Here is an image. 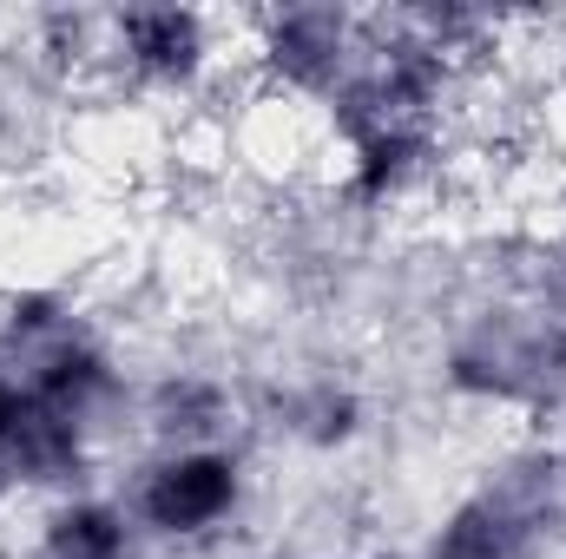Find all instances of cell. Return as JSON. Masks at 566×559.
Returning a JSON list of instances; mask_svg holds the SVG:
<instances>
[{
    "label": "cell",
    "instance_id": "cell-1",
    "mask_svg": "<svg viewBox=\"0 0 566 559\" xmlns=\"http://www.w3.org/2000/svg\"><path fill=\"white\" fill-rule=\"evenodd\" d=\"M434 389L474 415H566V303L521 289L507 303H481L434 349Z\"/></svg>",
    "mask_w": 566,
    "mask_h": 559
},
{
    "label": "cell",
    "instance_id": "cell-2",
    "mask_svg": "<svg viewBox=\"0 0 566 559\" xmlns=\"http://www.w3.org/2000/svg\"><path fill=\"white\" fill-rule=\"evenodd\" d=\"M238 27L198 7H119L99 13V80L139 106H191L224 86Z\"/></svg>",
    "mask_w": 566,
    "mask_h": 559
},
{
    "label": "cell",
    "instance_id": "cell-3",
    "mask_svg": "<svg viewBox=\"0 0 566 559\" xmlns=\"http://www.w3.org/2000/svg\"><path fill=\"white\" fill-rule=\"evenodd\" d=\"M566 520V447L534 441L507 454L481 487L454 494L416 559H541Z\"/></svg>",
    "mask_w": 566,
    "mask_h": 559
},
{
    "label": "cell",
    "instance_id": "cell-4",
    "mask_svg": "<svg viewBox=\"0 0 566 559\" xmlns=\"http://www.w3.org/2000/svg\"><path fill=\"white\" fill-rule=\"evenodd\" d=\"M258 500L251 454L238 441H205V447H151L126 487V507L139 520L145 547H178L205 553L244 527Z\"/></svg>",
    "mask_w": 566,
    "mask_h": 559
},
{
    "label": "cell",
    "instance_id": "cell-5",
    "mask_svg": "<svg viewBox=\"0 0 566 559\" xmlns=\"http://www.w3.org/2000/svg\"><path fill=\"white\" fill-rule=\"evenodd\" d=\"M238 27V60L264 106L283 113H323L363 66L369 13L349 7H271Z\"/></svg>",
    "mask_w": 566,
    "mask_h": 559
},
{
    "label": "cell",
    "instance_id": "cell-6",
    "mask_svg": "<svg viewBox=\"0 0 566 559\" xmlns=\"http://www.w3.org/2000/svg\"><path fill=\"white\" fill-rule=\"evenodd\" d=\"M329 139V198L356 218H396L441 191L461 133L441 119H356Z\"/></svg>",
    "mask_w": 566,
    "mask_h": 559
},
{
    "label": "cell",
    "instance_id": "cell-7",
    "mask_svg": "<svg viewBox=\"0 0 566 559\" xmlns=\"http://www.w3.org/2000/svg\"><path fill=\"white\" fill-rule=\"evenodd\" d=\"M13 369H20L27 395H33L46 415L73 421V428H93V434H99L106 421L133 402L126 356H119L113 329H106L93 309H86V316H73L53 342H40V349H33V356H20Z\"/></svg>",
    "mask_w": 566,
    "mask_h": 559
},
{
    "label": "cell",
    "instance_id": "cell-8",
    "mask_svg": "<svg viewBox=\"0 0 566 559\" xmlns=\"http://www.w3.org/2000/svg\"><path fill=\"white\" fill-rule=\"evenodd\" d=\"M264 421L283 447L296 454H316V461H336L349 454L363 434H369V389L343 369H303V376H283L264 389Z\"/></svg>",
    "mask_w": 566,
    "mask_h": 559
},
{
    "label": "cell",
    "instance_id": "cell-9",
    "mask_svg": "<svg viewBox=\"0 0 566 559\" xmlns=\"http://www.w3.org/2000/svg\"><path fill=\"white\" fill-rule=\"evenodd\" d=\"M139 421L158 447H205V441H231L238 421V389L218 369L198 362H171L139 389Z\"/></svg>",
    "mask_w": 566,
    "mask_h": 559
},
{
    "label": "cell",
    "instance_id": "cell-10",
    "mask_svg": "<svg viewBox=\"0 0 566 559\" xmlns=\"http://www.w3.org/2000/svg\"><path fill=\"white\" fill-rule=\"evenodd\" d=\"M33 559H145V534L126 494L80 487V494L46 500L33 527Z\"/></svg>",
    "mask_w": 566,
    "mask_h": 559
},
{
    "label": "cell",
    "instance_id": "cell-11",
    "mask_svg": "<svg viewBox=\"0 0 566 559\" xmlns=\"http://www.w3.org/2000/svg\"><path fill=\"white\" fill-rule=\"evenodd\" d=\"M73 316H86V303L53 277H27L0 289V362H20L33 356L40 342H53Z\"/></svg>",
    "mask_w": 566,
    "mask_h": 559
},
{
    "label": "cell",
    "instance_id": "cell-12",
    "mask_svg": "<svg viewBox=\"0 0 566 559\" xmlns=\"http://www.w3.org/2000/svg\"><path fill=\"white\" fill-rule=\"evenodd\" d=\"M40 421V402L27 395V382H20V369L13 362H0V467L13 461V447L27 441V428Z\"/></svg>",
    "mask_w": 566,
    "mask_h": 559
},
{
    "label": "cell",
    "instance_id": "cell-13",
    "mask_svg": "<svg viewBox=\"0 0 566 559\" xmlns=\"http://www.w3.org/2000/svg\"><path fill=\"white\" fill-rule=\"evenodd\" d=\"M343 559H409V553H389V547H356V553H343Z\"/></svg>",
    "mask_w": 566,
    "mask_h": 559
},
{
    "label": "cell",
    "instance_id": "cell-14",
    "mask_svg": "<svg viewBox=\"0 0 566 559\" xmlns=\"http://www.w3.org/2000/svg\"><path fill=\"white\" fill-rule=\"evenodd\" d=\"M13 494H20V487H13V481H7V467H0V514H7V500H13Z\"/></svg>",
    "mask_w": 566,
    "mask_h": 559
}]
</instances>
